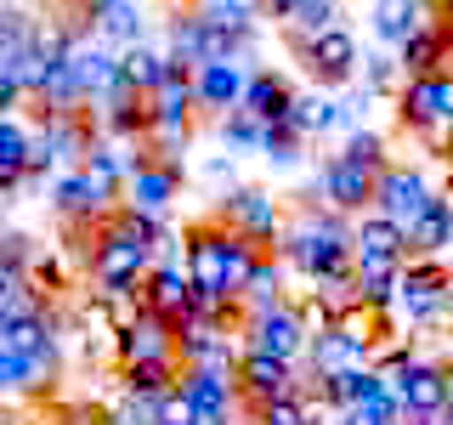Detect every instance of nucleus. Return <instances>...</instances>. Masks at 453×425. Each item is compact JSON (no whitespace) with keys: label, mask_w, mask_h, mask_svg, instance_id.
I'll return each mask as SVG.
<instances>
[{"label":"nucleus","mask_w":453,"mask_h":425,"mask_svg":"<svg viewBox=\"0 0 453 425\" xmlns=\"http://www.w3.org/2000/svg\"><path fill=\"white\" fill-rule=\"evenodd\" d=\"M181 391H188L198 425H233L238 408H244L238 375H221V368H188V375H181Z\"/></svg>","instance_id":"17"},{"label":"nucleus","mask_w":453,"mask_h":425,"mask_svg":"<svg viewBox=\"0 0 453 425\" xmlns=\"http://www.w3.org/2000/svg\"><path fill=\"white\" fill-rule=\"evenodd\" d=\"M181 363H119V391L125 397H165L181 386Z\"/></svg>","instance_id":"31"},{"label":"nucleus","mask_w":453,"mask_h":425,"mask_svg":"<svg viewBox=\"0 0 453 425\" xmlns=\"http://www.w3.org/2000/svg\"><path fill=\"white\" fill-rule=\"evenodd\" d=\"M216 221L221 227H233V233H244L255 238L261 250H278V238H283V205L266 188H250V182H238V188H226L216 198Z\"/></svg>","instance_id":"8"},{"label":"nucleus","mask_w":453,"mask_h":425,"mask_svg":"<svg viewBox=\"0 0 453 425\" xmlns=\"http://www.w3.org/2000/svg\"><path fill=\"white\" fill-rule=\"evenodd\" d=\"M96 425H142L136 414H125V408H119V414H96Z\"/></svg>","instance_id":"43"},{"label":"nucleus","mask_w":453,"mask_h":425,"mask_svg":"<svg viewBox=\"0 0 453 425\" xmlns=\"http://www.w3.org/2000/svg\"><path fill=\"white\" fill-rule=\"evenodd\" d=\"M386 386V375L380 368H351V375H334V380H318V397L334 408V414H346V408H363L368 397Z\"/></svg>","instance_id":"30"},{"label":"nucleus","mask_w":453,"mask_h":425,"mask_svg":"<svg viewBox=\"0 0 453 425\" xmlns=\"http://www.w3.org/2000/svg\"><path fill=\"white\" fill-rule=\"evenodd\" d=\"M113 198H125V193H113L108 182H96L85 165H68L63 176L51 182V210H57V221L63 227H96V221H108L113 210Z\"/></svg>","instance_id":"9"},{"label":"nucleus","mask_w":453,"mask_h":425,"mask_svg":"<svg viewBox=\"0 0 453 425\" xmlns=\"http://www.w3.org/2000/svg\"><path fill=\"white\" fill-rule=\"evenodd\" d=\"M278 255L301 273L311 290H340L357 278V216H340L329 205H295L278 238Z\"/></svg>","instance_id":"1"},{"label":"nucleus","mask_w":453,"mask_h":425,"mask_svg":"<svg viewBox=\"0 0 453 425\" xmlns=\"http://www.w3.org/2000/svg\"><path fill=\"white\" fill-rule=\"evenodd\" d=\"M159 267V250L142 244L131 227L119 221V210H113L108 221H96V238H91V261H85V273H91L96 295H136L148 273Z\"/></svg>","instance_id":"3"},{"label":"nucleus","mask_w":453,"mask_h":425,"mask_svg":"<svg viewBox=\"0 0 453 425\" xmlns=\"http://www.w3.org/2000/svg\"><path fill=\"white\" fill-rule=\"evenodd\" d=\"M436 198H442V193L431 188V176H425L419 165H391V170H380L374 210H380V216H391L396 227H408V233L419 227V216L436 205Z\"/></svg>","instance_id":"12"},{"label":"nucleus","mask_w":453,"mask_h":425,"mask_svg":"<svg viewBox=\"0 0 453 425\" xmlns=\"http://www.w3.org/2000/svg\"><path fill=\"white\" fill-rule=\"evenodd\" d=\"M329 28H340V6H334V0H306L295 18H283V35H289V46H295V51H301L306 40L329 35Z\"/></svg>","instance_id":"35"},{"label":"nucleus","mask_w":453,"mask_h":425,"mask_svg":"<svg viewBox=\"0 0 453 425\" xmlns=\"http://www.w3.org/2000/svg\"><path fill=\"white\" fill-rule=\"evenodd\" d=\"M170 74H176V63H170V51L153 46V40H142V46H125V51H119V80L131 85L136 97H153Z\"/></svg>","instance_id":"26"},{"label":"nucleus","mask_w":453,"mask_h":425,"mask_svg":"<svg viewBox=\"0 0 453 425\" xmlns=\"http://www.w3.org/2000/svg\"><path fill=\"white\" fill-rule=\"evenodd\" d=\"M374 188H380V170L357 165L346 148L329 153V159H323V170H318L323 205L340 210V216H368V210H374Z\"/></svg>","instance_id":"11"},{"label":"nucleus","mask_w":453,"mask_h":425,"mask_svg":"<svg viewBox=\"0 0 453 425\" xmlns=\"http://www.w3.org/2000/svg\"><path fill=\"white\" fill-rule=\"evenodd\" d=\"M436 23H442L448 35H453V0H436Z\"/></svg>","instance_id":"44"},{"label":"nucleus","mask_w":453,"mask_h":425,"mask_svg":"<svg viewBox=\"0 0 453 425\" xmlns=\"http://www.w3.org/2000/svg\"><path fill=\"white\" fill-rule=\"evenodd\" d=\"M250 74H255V68L244 63V57H221V63H204V68L193 74L198 113H210V120L233 113L238 103H244V91H250Z\"/></svg>","instance_id":"19"},{"label":"nucleus","mask_w":453,"mask_h":425,"mask_svg":"<svg viewBox=\"0 0 453 425\" xmlns=\"http://www.w3.org/2000/svg\"><path fill=\"white\" fill-rule=\"evenodd\" d=\"M329 425H374V420H363V414H334Z\"/></svg>","instance_id":"46"},{"label":"nucleus","mask_w":453,"mask_h":425,"mask_svg":"<svg viewBox=\"0 0 453 425\" xmlns=\"http://www.w3.org/2000/svg\"><path fill=\"white\" fill-rule=\"evenodd\" d=\"M216 136H221L226 153H261L266 120H255L250 108H233V113H221V120H216Z\"/></svg>","instance_id":"36"},{"label":"nucleus","mask_w":453,"mask_h":425,"mask_svg":"<svg viewBox=\"0 0 453 425\" xmlns=\"http://www.w3.org/2000/svg\"><path fill=\"white\" fill-rule=\"evenodd\" d=\"M283 255L278 250H266L261 255V267H255V278H250V290H244V318L250 312H266V306H278L283 301Z\"/></svg>","instance_id":"34"},{"label":"nucleus","mask_w":453,"mask_h":425,"mask_svg":"<svg viewBox=\"0 0 453 425\" xmlns=\"http://www.w3.org/2000/svg\"><path fill=\"white\" fill-rule=\"evenodd\" d=\"M57 363H63V346H40V352L0 346V391H6V397H40V391H51Z\"/></svg>","instance_id":"21"},{"label":"nucleus","mask_w":453,"mask_h":425,"mask_svg":"<svg viewBox=\"0 0 453 425\" xmlns=\"http://www.w3.org/2000/svg\"><path fill=\"white\" fill-rule=\"evenodd\" d=\"M289 125H295L306 142H311V136H329V131H346V103H334V97H318V91H301V97H295Z\"/></svg>","instance_id":"29"},{"label":"nucleus","mask_w":453,"mask_h":425,"mask_svg":"<svg viewBox=\"0 0 453 425\" xmlns=\"http://www.w3.org/2000/svg\"><path fill=\"white\" fill-rule=\"evenodd\" d=\"M396 63H403V74H408V80H414V74H442V68H453V35L431 18L403 51H396Z\"/></svg>","instance_id":"27"},{"label":"nucleus","mask_w":453,"mask_h":425,"mask_svg":"<svg viewBox=\"0 0 453 425\" xmlns=\"http://www.w3.org/2000/svg\"><path fill=\"white\" fill-rule=\"evenodd\" d=\"M188 273L198 290H210V295H226V301H238L244 306V290H250V278H255V267H261V244L244 233H233V227H221V221H198L188 227Z\"/></svg>","instance_id":"2"},{"label":"nucleus","mask_w":453,"mask_h":425,"mask_svg":"<svg viewBox=\"0 0 453 425\" xmlns=\"http://www.w3.org/2000/svg\"><path fill=\"white\" fill-rule=\"evenodd\" d=\"M396 120H403V131H414L419 142L442 148V131L453 125V68L408 80L403 91H396Z\"/></svg>","instance_id":"7"},{"label":"nucleus","mask_w":453,"mask_h":425,"mask_svg":"<svg viewBox=\"0 0 453 425\" xmlns=\"http://www.w3.org/2000/svg\"><path fill=\"white\" fill-rule=\"evenodd\" d=\"M0 425H28V420H23V414H6V420H0Z\"/></svg>","instance_id":"48"},{"label":"nucleus","mask_w":453,"mask_h":425,"mask_svg":"<svg viewBox=\"0 0 453 425\" xmlns=\"http://www.w3.org/2000/svg\"><path fill=\"white\" fill-rule=\"evenodd\" d=\"M295 97H301V91H295L278 68H255L250 91H244V103H238V108H250L255 120H266V125H278V120H289V113H295Z\"/></svg>","instance_id":"28"},{"label":"nucleus","mask_w":453,"mask_h":425,"mask_svg":"<svg viewBox=\"0 0 453 425\" xmlns=\"http://www.w3.org/2000/svg\"><path fill=\"white\" fill-rule=\"evenodd\" d=\"M351 368H374V358H368L363 346H351L334 323L311 335V352H306V375L311 380H334V375H351Z\"/></svg>","instance_id":"25"},{"label":"nucleus","mask_w":453,"mask_h":425,"mask_svg":"<svg viewBox=\"0 0 453 425\" xmlns=\"http://www.w3.org/2000/svg\"><path fill=\"white\" fill-rule=\"evenodd\" d=\"M408 329H436V323L453 318V273L431 255H414L396 278V312Z\"/></svg>","instance_id":"4"},{"label":"nucleus","mask_w":453,"mask_h":425,"mask_svg":"<svg viewBox=\"0 0 453 425\" xmlns=\"http://www.w3.org/2000/svg\"><path fill=\"white\" fill-rule=\"evenodd\" d=\"M346 153H351L357 165H368V170H391V148H386V136H380V131H368V125L346 136Z\"/></svg>","instance_id":"41"},{"label":"nucleus","mask_w":453,"mask_h":425,"mask_svg":"<svg viewBox=\"0 0 453 425\" xmlns=\"http://www.w3.org/2000/svg\"><path fill=\"white\" fill-rule=\"evenodd\" d=\"M334 329L346 335L351 346H363L368 358H374L380 335H386V312H374V306H363V301H357V306H346V312H340V318H334Z\"/></svg>","instance_id":"37"},{"label":"nucleus","mask_w":453,"mask_h":425,"mask_svg":"<svg viewBox=\"0 0 453 425\" xmlns=\"http://www.w3.org/2000/svg\"><path fill=\"white\" fill-rule=\"evenodd\" d=\"M301 153H306V136L295 131L289 120H278V125H266V142H261V159L266 165H278V170H289V165H301Z\"/></svg>","instance_id":"39"},{"label":"nucleus","mask_w":453,"mask_h":425,"mask_svg":"<svg viewBox=\"0 0 453 425\" xmlns=\"http://www.w3.org/2000/svg\"><path fill=\"white\" fill-rule=\"evenodd\" d=\"M125 414H136L142 425H198L188 391H165V397H125Z\"/></svg>","instance_id":"32"},{"label":"nucleus","mask_w":453,"mask_h":425,"mask_svg":"<svg viewBox=\"0 0 453 425\" xmlns=\"http://www.w3.org/2000/svg\"><path fill=\"white\" fill-rule=\"evenodd\" d=\"M176 335H181V368H221V375H238V358H244V352H233L226 323L188 318Z\"/></svg>","instance_id":"22"},{"label":"nucleus","mask_w":453,"mask_h":425,"mask_svg":"<svg viewBox=\"0 0 453 425\" xmlns=\"http://www.w3.org/2000/svg\"><path fill=\"white\" fill-rule=\"evenodd\" d=\"M176 198H181V159H159V153H153L142 170H131V182H125V198H119V205L165 221L170 210H176Z\"/></svg>","instance_id":"15"},{"label":"nucleus","mask_w":453,"mask_h":425,"mask_svg":"<svg viewBox=\"0 0 453 425\" xmlns=\"http://www.w3.org/2000/svg\"><path fill=\"white\" fill-rule=\"evenodd\" d=\"M255 425H329V403H323V397L311 403V397L301 391V397H283V403L261 408Z\"/></svg>","instance_id":"38"},{"label":"nucleus","mask_w":453,"mask_h":425,"mask_svg":"<svg viewBox=\"0 0 453 425\" xmlns=\"http://www.w3.org/2000/svg\"><path fill=\"white\" fill-rule=\"evenodd\" d=\"M374 368L386 375V386L396 391V403L414 408V414H425V420H442V408L453 403V391H448V368L436 363V358H414V352L391 346Z\"/></svg>","instance_id":"5"},{"label":"nucleus","mask_w":453,"mask_h":425,"mask_svg":"<svg viewBox=\"0 0 453 425\" xmlns=\"http://www.w3.org/2000/svg\"><path fill=\"white\" fill-rule=\"evenodd\" d=\"M74 12L91 23L96 40H108V46H119V51L148 40V6H142V0H74Z\"/></svg>","instance_id":"18"},{"label":"nucleus","mask_w":453,"mask_h":425,"mask_svg":"<svg viewBox=\"0 0 453 425\" xmlns=\"http://www.w3.org/2000/svg\"><path fill=\"white\" fill-rule=\"evenodd\" d=\"M142 312H153V318H165L170 329H181L193 312V273L181 261H159L142 283Z\"/></svg>","instance_id":"20"},{"label":"nucleus","mask_w":453,"mask_h":425,"mask_svg":"<svg viewBox=\"0 0 453 425\" xmlns=\"http://www.w3.org/2000/svg\"><path fill=\"white\" fill-rule=\"evenodd\" d=\"M46 6H68V0H40V12H46Z\"/></svg>","instance_id":"50"},{"label":"nucleus","mask_w":453,"mask_h":425,"mask_svg":"<svg viewBox=\"0 0 453 425\" xmlns=\"http://www.w3.org/2000/svg\"><path fill=\"white\" fill-rule=\"evenodd\" d=\"M113 358L119 363H181V335L153 312H136L113 329Z\"/></svg>","instance_id":"14"},{"label":"nucleus","mask_w":453,"mask_h":425,"mask_svg":"<svg viewBox=\"0 0 453 425\" xmlns=\"http://www.w3.org/2000/svg\"><path fill=\"white\" fill-rule=\"evenodd\" d=\"M431 18H436V0H374V6H368V28H374V40L391 46V51H403Z\"/></svg>","instance_id":"23"},{"label":"nucleus","mask_w":453,"mask_h":425,"mask_svg":"<svg viewBox=\"0 0 453 425\" xmlns=\"http://www.w3.org/2000/svg\"><path fill=\"white\" fill-rule=\"evenodd\" d=\"M238 335H244L250 352H266V358H283V363H306V352H311V318H306V306H295V301L250 312V318L238 323Z\"/></svg>","instance_id":"6"},{"label":"nucleus","mask_w":453,"mask_h":425,"mask_svg":"<svg viewBox=\"0 0 453 425\" xmlns=\"http://www.w3.org/2000/svg\"><path fill=\"white\" fill-rule=\"evenodd\" d=\"M436 153H442V159L453 165V125H448V131H442V148H436Z\"/></svg>","instance_id":"45"},{"label":"nucleus","mask_w":453,"mask_h":425,"mask_svg":"<svg viewBox=\"0 0 453 425\" xmlns=\"http://www.w3.org/2000/svg\"><path fill=\"white\" fill-rule=\"evenodd\" d=\"M301 63H306L311 85H323V91H340V85L357 80L363 46H357V35H351V28H329V35H318V40H306V46H301Z\"/></svg>","instance_id":"13"},{"label":"nucleus","mask_w":453,"mask_h":425,"mask_svg":"<svg viewBox=\"0 0 453 425\" xmlns=\"http://www.w3.org/2000/svg\"><path fill=\"white\" fill-rule=\"evenodd\" d=\"M436 425H453V403H448V408H442V420H436Z\"/></svg>","instance_id":"47"},{"label":"nucleus","mask_w":453,"mask_h":425,"mask_svg":"<svg viewBox=\"0 0 453 425\" xmlns=\"http://www.w3.org/2000/svg\"><path fill=\"white\" fill-rule=\"evenodd\" d=\"M306 6V0H266V12H273V18L283 23V18H295V12H301Z\"/></svg>","instance_id":"42"},{"label":"nucleus","mask_w":453,"mask_h":425,"mask_svg":"<svg viewBox=\"0 0 453 425\" xmlns=\"http://www.w3.org/2000/svg\"><path fill=\"white\" fill-rule=\"evenodd\" d=\"M408 85V74H403V63H396V51L391 57H363V91L368 97H396Z\"/></svg>","instance_id":"40"},{"label":"nucleus","mask_w":453,"mask_h":425,"mask_svg":"<svg viewBox=\"0 0 453 425\" xmlns=\"http://www.w3.org/2000/svg\"><path fill=\"white\" fill-rule=\"evenodd\" d=\"M408 261H414L408 227H396L391 216H380V210L357 216V267H368V273H403Z\"/></svg>","instance_id":"16"},{"label":"nucleus","mask_w":453,"mask_h":425,"mask_svg":"<svg viewBox=\"0 0 453 425\" xmlns=\"http://www.w3.org/2000/svg\"><path fill=\"white\" fill-rule=\"evenodd\" d=\"M442 368H448V391H453V358H442Z\"/></svg>","instance_id":"49"},{"label":"nucleus","mask_w":453,"mask_h":425,"mask_svg":"<svg viewBox=\"0 0 453 425\" xmlns=\"http://www.w3.org/2000/svg\"><path fill=\"white\" fill-rule=\"evenodd\" d=\"M306 380H311V375H301V363L266 358V352H250V346H244V358H238V391H244V408H250V414H261V408L283 403V397H301Z\"/></svg>","instance_id":"10"},{"label":"nucleus","mask_w":453,"mask_h":425,"mask_svg":"<svg viewBox=\"0 0 453 425\" xmlns=\"http://www.w3.org/2000/svg\"><path fill=\"white\" fill-rule=\"evenodd\" d=\"M28 153H35V125H23V113H0V193L6 198L28 188Z\"/></svg>","instance_id":"24"},{"label":"nucleus","mask_w":453,"mask_h":425,"mask_svg":"<svg viewBox=\"0 0 453 425\" xmlns=\"http://www.w3.org/2000/svg\"><path fill=\"white\" fill-rule=\"evenodd\" d=\"M408 244H414V255H431V261H442V250L453 244V198H448V193L419 216V227L408 233Z\"/></svg>","instance_id":"33"}]
</instances>
